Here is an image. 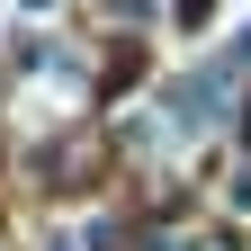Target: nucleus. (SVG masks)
Listing matches in <instances>:
<instances>
[{
	"mask_svg": "<svg viewBox=\"0 0 251 251\" xmlns=\"http://www.w3.org/2000/svg\"><path fill=\"white\" fill-rule=\"evenodd\" d=\"M117 9H126V18H152V9H162V0H117Z\"/></svg>",
	"mask_w": 251,
	"mask_h": 251,
	"instance_id": "obj_2",
	"label": "nucleus"
},
{
	"mask_svg": "<svg viewBox=\"0 0 251 251\" xmlns=\"http://www.w3.org/2000/svg\"><path fill=\"white\" fill-rule=\"evenodd\" d=\"M162 117L179 126V135H198V126H215V117H225V72H179V81L162 90Z\"/></svg>",
	"mask_w": 251,
	"mask_h": 251,
	"instance_id": "obj_1",
	"label": "nucleus"
}]
</instances>
